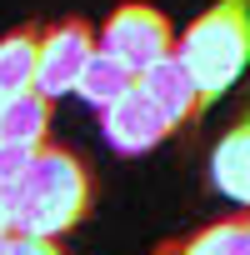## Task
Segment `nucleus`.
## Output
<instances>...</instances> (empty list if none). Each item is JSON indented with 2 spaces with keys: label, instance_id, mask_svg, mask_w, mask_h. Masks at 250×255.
I'll return each instance as SVG.
<instances>
[{
  "label": "nucleus",
  "instance_id": "1",
  "mask_svg": "<svg viewBox=\"0 0 250 255\" xmlns=\"http://www.w3.org/2000/svg\"><path fill=\"white\" fill-rule=\"evenodd\" d=\"M90 200H95V180H90V165L70 150V145H40L25 165V180H20V195H15V215L10 225L20 235H45V240H60L65 230H75L85 215H90Z\"/></svg>",
  "mask_w": 250,
  "mask_h": 255
},
{
  "label": "nucleus",
  "instance_id": "2",
  "mask_svg": "<svg viewBox=\"0 0 250 255\" xmlns=\"http://www.w3.org/2000/svg\"><path fill=\"white\" fill-rule=\"evenodd\" d=\"M175 50L190 65L205 100H220L250 65V0H215L205 15H195L180 30Z\"/></svg>",
  "mask_w": 250,
  "mask_h": 255
},
{
  "label": "nucleus",
  "instance_id": "3",
  "mask_svg": "<svg viewBox=\"0 0 250 255\" xmlns=\"http://www.w3.org/2000/svg\"><path fill=\"white\" fill-rule=\"evenodd\" d=\"M100 45L115 60H125L135 75H145L160 55L175 50V25H170L165 10L145 5V0H125V5H115L110 20L100 25Z\"/></svg>",
  "mask_w": 250,
  "mask_h": 255
},
{
  "label": "nucleus",
  "instance_id": "4",
  "mask_svg": "<svg viewBox=\"0 0 250 255\" xmlns=\"http://www.w3.org/2000/svg\"><path fill=\"white\" fill-rule=\"evenodd\" d=\"M100 50V35L90 20L80 15H65L55 25H40V70H35V90L60 100V95H75L90 55Z\"/></svg>",
  "mask_w": 250,
  "mask_h": 255
},
{
  "label": "nucleus",
  "instance_id": "5",
  "mask_svg": "<svg viewBox=\"0 0 250 255\" xmlns=\"http://www.w3.org/2000/svg\"><path fill=\"white\" fill-rule=\"evenodd\" d=\"M170 130H175L170 115H165L140 85H135L130 95H120L110 110H100V135H105V145H110L115 155H145V150H155Z\"/></svg>",
  "mask_w": 250,
  "mask_h": 255
},
{
  "label": "nucleus",
  "instance_id": "6",
  "mask_svg": "<svg viewBox=\"0 0 250 255\" xmlns=\"http://www.w3.org/2000/svg\"><path fill=\"white\" fill-rule=\"evenodd\" d=\"M140 90L170 115V125L175 130H195L200 125V115H205V90L195 85V75H190V65L180 60V50H170V55H160L145 75H140Z\"/></svg>",
  "mask_w": 250,
  "mask_h": 255
},
{
  "label": "nucleus",
  "instance_id": "7",
  "mask_svg": "<svg viewBox=\"0 0 250 255\" xmlns=\"http://www.w3.org/2000/svg\"><path fill=\"white\" fill-rule=\"evenodd\" d=\"M210 180L220 195H230L235 205L250 210V110L230 125L210 150Z\"/></svg>",
  "mask_w": 250,
  "mask_h": 255
},
{
  "label": "nucleus",
  "instance_id": "8",
  "mask_svg": "<svg viewBox=\"0 0 250 255\" xmlns=\"http://www.w3.org/2000/svg\"><path fill=\"white\" fill-rule=\"evenodd\" d=\"M40 70V25H20L10 35H0V95H25L35 90Z\"/></svg>",
  "mask_w": 250,
  "mask_h": 255
},
{
  "label": "nucleus",
  "instance_id": "9",
  "mask_svg": "<svg viewBox=\"0 0 250 255\" xmlns=\"http://www.w3.org/2000/svg\"><path fill=\"white\" fill-rule=\"evenodd\" d=\"M155 255H250V215H230V220H210L185 240H165L155 245Z\"/></svg>",
  "mask_w": 250,
  "mask_h": 255
},
{
  "label": "nucleus",
  "instance_id": "10",
  "mask_svg": "<svg viewBox=\"0 0 250 255\" xmlns=\"http://www.w3.org/2000/svg\"><path fill=\"white\" fill-rule=\"evenodd\" d=\"M50 95L40 90H25V95H10L5 110H0V140L10 145H25V150H40L45 135H50Z\"/></svg>",
  "mask_w": 250,
  "mask_h": 255
},
{
  "label": "nucleus",
  "instance_id": "11",
  "mask_svg": "<svg viewBox=\"0 0 250 255\" xmlns=\"http://www.w3.org/2000/svg\"><path fill=\"white\" fill-rule=\"evenodd\" d=\"M140 85V75L125 65V60H115L105 45L90 55V65H85V75H80V85H75V95L90 105V110H110L120 95H130Z\"/></svg>",
  "mask_w": 250,
  "mask_h": 255
},
{
  "label": "nucleus",
  "instance_id": "12",
  "mask_svg": "<svg viewBox=\"0 0 250 255\" xmlns=\"http://www.w3.org/2000/svg\"><path fill=\"white\" fill-rule=\"evenodd\" d=\"M30 155H35V150L0 140V220H5V225H10V215H15V195H20V180H25Z\"/></svg>",
  "mask_w": 250,
  "mask_h": 255
},
{
  "label": "nucleus",
  "instance_id": "13",
  "mask_svg": "<svg viewBox=\"0 0 250 255\" xmlns=\"http://www.w3.org/2000/svg\"><path fill=\"white\" fill-rule=\"evenodd\" d=\"M10 255H65V250H60V240H45V235H20V230H15Z\"/></svg>",
  "mask_w": 250,
  "mask_h": 255
},
{
  "label": "nucleus",
  "instance_id": "14",
  "mask_svg": "<svg viewBox=\"0 0 250 255\" xmlns=\"http://www.w3.org/2000/svg\"><path fill=\"white\" fill-rule=\"evenodd\" d=\"M10 240H15V225L0 220V255H10Z\"/></svg>",
  "mask_w": 250,
  "mask_h": 255
},
{
  "label": "nucleus",
  "instance_id": "15",
  "mask_svg": "<svg viewBox=\"0 0 250 255\" xmlns=\"http://www.w3.org/2000/svg\"><path fill=\"white\" fill-rule=\"evenodd\" d=\"M0 110H5V95H0Z\"/></svg>",
  "mask_w": 250,
  "mask_h": 255
}]
</instances>
